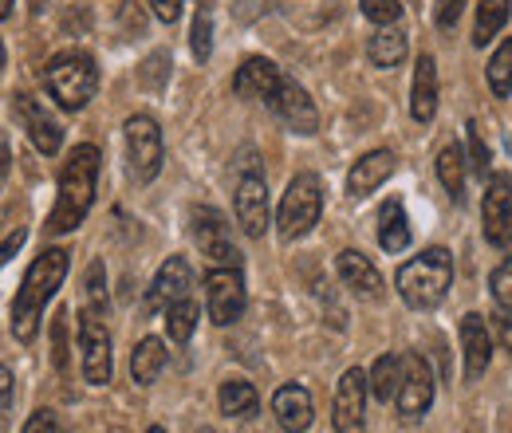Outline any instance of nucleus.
Returning <instances> with one entry per match:
<instances>
[{
	"mask_svg": "<svg viewBox=\"0 0 512 433\" xmlns=\"http://www.w3.org/2000/svg\"><path fill=\"white\" fill-rule=\"evenodd\" d=\"M190 44H193V56L205 63L209 60V52H213V16H209V8L201 4L197 8V16H193V32H190Z\"/></svg>",
	"mask_w": 512,
	"mask_h": 433,
	"instance_id": "obj_32",
	"label": "nucleus"
},
{
	"mask_svg": "<svg viewBox=\"0 0 512 433\" xmlns=\"http://www.w3.org/2000/svg\"><path fill=\"white\" fill-rule=\"evenodd\" d=\"M493 300L501 304L505 311H512V256H505L501 264H497V272H493Z\"/></svg>",
	"mask_w": 512,
	"mask_h": 433,
	"instance_id": "obj_38",
	"label": "nucleus"
},
{
	"mask_svg": "<svg viewBox=\"0 0 512 433\" xmlns=\"http://www.w3.org/2000/svg\"><path fill=\"white\" fill-rule=\"evenodd\" d=\"M12 16V0H0V20H8Z\"/></svg>",
	"mask_w": 512,
	"mask_h": 433,
	"instance_id": "obj_47",
	"label": "nucleus"
},
{
	"mask_svg": "<svg viewBox=\"0 0 512 433\" xmlns=\"http://www.w3.org/2000/svg\"><path fill=\"white\" fill-rule=\"evenodd\" d=\"M245 276L241 268H209L205 272V308H209V319L217 327H229L245 315Z\"/></svg>",
	"mask_w": 512,
	"mask_h": 433,
	"instance_id": "obj_9",
	"label": "nucleus"
},
{
	"mask_svg": "<svg viewBox=\"0 0 512 433\" xmlns=\"http://www.w3.org/2000/svg\"><path fill=\"white\" fill-rule=\"evenodd\" d=\"M410 217H406V209L398 205V201H386L383 209H379V245L386 252H406L410 248Z\"/></svg>",
	"mask_w": 512,
	"mask_h": 433,
	"instance_id": "obj_24",
	"label": "nucleus"
},
{
	"mask_svg": "<svg viewBox=\"0 0 512 433\" xmlns=\"http://www.w3.org/2000/svg\"><path fill=\"white\" fill-rule=\"evenodd\" d=\"M398 296L410 304L414 311H434L446 300L449 284H453V256L449 248L434 245L426 252H418L414 260H406L394 276Z\"/></svg>",
	"mask_w": 512,
	"mask_h": 433,
	"instance_id": "obj_3",
	"label": "nucleus"
},
{
	"mask_svg": "<svg viewBox=\"0 0 512 433\" xmlns=\"http://www.w3.org/2000/svg\"><path fill=\"white\" fill-rule=\"evenodd\" d=\"M0 71H4V44H0Z\"/></svg>",
	"mask_w": 512,
	"mask_h": 433,
	"instance_id": "obj_49",
	"label": "nucleus"
},
{
	"mask_svg": "<svg viewBox=\"0 0 512 433\" xmlns=\"http://www.w3.org/2000/svg\"><path fill=\"white\" fill-rule=\"evenodd\" d=\"M465 154H461V146H446L442 154H438V178H442V186L453 201H465Z\"/></svg>",
	"mask_w": 512,
	"mask_h": 433,
	"instance_id": "obj_29",
	"label": "nucleus"
},
{
	"mask_svg": "<svg viewBox=\"0 0 512 433\" xmlns=\"http://www.w3.org/2000/svg\"><path fill=\"white\" fill-rule=\"evenodd\" d=\"M410 115L418 123H430L438 115V60L422 52L414 63V91H410Z\"/></svg>",
	"mask_w": 512,
	"mask_h": 433,
	"instance_id": "obj_21",
	"label": "nucleus"
},
{
	"mask_svg": "<svg viewBox=\"0 0 512 433\" xmlns=\"http://www.w3.org/2000/svg\"><path fill=\"white\" fill-rule=\"evenodd\" d=\"M233 209H237V225L245 229V237H264L268 233V186H264V174L256 166V154L245 150V162H241V182L233 193Z\"/></svg>",
	"mask_w": 512,
	"mask_h": 433,
	"instance_id": "obj_6",
	"label": "nucleus"
},
{
	"mask_svg": "<svg viewBox=\"0 0 512 433\" xmlns=\"http://www.w3.org/2000/svg\"><path fill=\"white\" fill-rule=\"evenodd\" d=\"M52 363H56V371L67 378V311H60L56 319H52Z\"/></svg>",
	"mask_w": 512,
	"mask_h": 433,
	"instance_id": "obj_37",
	"label": "nucleus"
},
{
	"mask_svg": "<svg viewBox=\"0 0 512 433\" xmlns=\"http://www.w3.org/2000/svg\"><path fill=\"white\" fill-rule=\"evenodd\" d=\"M493 331H497V339H501V351H509V355H512V319H505V315H501V319L493 323Z\"/></svg>",
	"mask_w": 512,
	"mask_h": 433,
	"instance_id": "obj_45",
	"label": "nucleus"
},
{
	"mask_svg": "<svg viewBox=\"0 0 512 433\" xmlns=\"http://www.w3.org/2000/svg\"><path fill=\"white\" fill-rule=\"evenodd\" d=\"M398 378H402V355H379L375 367H371V394L379 402H394Z\"/></svg>",
	"mask_w": 512,
	"mask_h": 433,
	"instance_id": "obj_30",
	"label": "nucleus"
},
{
	"mask_svg": "<svg viewBox=\"0 0 512 433\" xmlns=\"http://www.w3.org/2000/svg\"><path fill=\"white\" fill-rule=\"evenodd\" d=\"M512 0H477V24H473V44L477 48H489L493 36L509 24Z\"/></svg>",
	"mask_w": 512,
	"mask_h": 433,
	"instance_id": "obj_27",
	"label": "nucleus"
},
{
	"mask_svg": "<svg viewBox=\"0 0 512 433\" xmlns=\"http://www.w3.org/2000/svg\"><path fill=\"white\" fill-rule=\"evenodd\" d=\"M24 433H67L64 422L52 414V410H36L28 422H24Z\"/></svg>",
	"mask_w": 512,
	"mask_h": 433,
	"instance_id": "obj_39",
	"label": "nucleus"
},
{
	"mask_svg": "<svg viewBox=\"0 0 512 433\" xmlns=\"http://www.w3.org/2000/svg\"><path fill=\"white\" fill-rule=\"evenodd\" d=\"M461 359H465V378L477 382L481 374L489 371V359H493V339H489V327L477 311H469L461 319Z\"/></svg>",
	"mask_w": 512,
	"mask_h": 433,
	"instance_id": "obj_18",
	"label": "nucleus"
},
{
	"mask_svg": "<svg viewBox=\"0 0 512 433\" xmlns=\"http://www.w3.org/2000/svg\"><path fill=\"white\" fill-rule=\"evenodd\" d=\"M162 371H166V343L154 339V335H146V339L130 351V374H134L138 386H150V382H158Z\"/></svg>",
	"mask_w": 512,
	"mask_h": 433,
	"instance_id": "obj_23",
	"label": "nucleus"
},
{
	"mask_svg": "<svg viewBox=\"0 0 512 433\" xmlns=\"http://www.w3.org/2000/svg\"><path fill=\"white\" fill-rule=\"evenodd\" d=\"M95 186H99V150L91 142H83L67 154L64 170H60V197H56V209L44 229L52 237L75 233L95 205Z\"/></svg>",
	"mask_w": 512,
	"mask_h": 433,
	"instance_id": "obj_2",
	"label": "nucleus"
},
{
	"mask_svg": "<svg viewBox=\"0 0 512 433\" xmlns=\"http://www.w3.org/2000/svg\"><path fill=\"white\" fill-rule=\"evenodd\" d=\"M170 79V56L166 52H154L150 60L142 63V71H138V83L146 87V91H162V83Z\"/></svg>",
	"mask_w": 512,
	"mask_h": 433,
	"instance_id": "obj_34",
	"label": "nucleus"
},
{
	"mask_svg": "<svg viewBox=\"0 0 512 433\" xmlns=\"http://www.w3.org/2000/svg\"><path fill=\"white\" fill-rule=\"evenodd\" d=\"M150 4H154V16L162 24H174L182 16V8H186V0H150Z\"/></svg>",
	"mask_w": 512,
	"mask_h": 433,
	"instance_id": "obj_43",
	"label": "nucleus"
},
{
	"mask_svg": "<svg viewBox=\"0 0 512 433\" xmlns=\"http://www.w3.org/2000/svg\"><path fill=\"white\" fill-rule=\"evenodd\" d=\"M367 374L359 367L343 371L335 386V402H331V426L335 433H363L367 430Z\"/></svg>",
	"mask_w": 512,
	"mask_h": 433,
	"instance_id": "obj_12",
	"label": "nucleus"
},
{
	"mask_svg": "<svg viewBox=\"0 0 512 433\" xmlns=\"http://www.w3.org/2000/svg\"><path fill=\"white\" fill-rule=\"evenodd\" d=\"M197 315H201V308L193 304L190 296H182L178 304H170L166 308V335H170V343H190L193 331H197Z\"/></svg>",
	"mask_w": 512,
	"mask_h": 433,
	"instance_id": "obj_28",
	"label": "nucleus"
},
{
	"mask_svg": "<svg viewBox=\"0 0 512 433\" xmlns=\"http://www.w3.org/2000/svg\"><path fill=\"white\" fill-rule=\"evenodd\" d=\"M12 398H16V378L0 363V426H4V418L12 414Z\"/></svg>",
	"mask_w": 512,
	"mask_h": 433,
	"instance_id": "obj_40",
	"label": "nucleus"
},
{
	"mask_svg": "<svg viewBox=\"0 0 512 433\" xmlns=\"http://www.w3.org/2000/svg\"><path fill=\"white\" fill-rule=\"evenodd\" d=\"M217 402H221V414H225V418H256V410H260L256 386L253 382H245V378H229V382H221Z\"/></svg>",
	"mask_w": 512,
	"mask_h": 433,
	"instance_id": "obj_25",
	"label": "nucleus"
},
{
	"mask_svg": "<svg viewBox=\"0 0 512 433\" xmlns=\"http://www.w3.org/2000/svg\"><path fill=\"white\" fill-rule=\"evenodd\" d=\"M335 272H339L343 288H351L355 296H363V300H379L383 296V276H379V268L363 252H355V248L339 252L335 256Z\"/></svg>",
	"mask_w": 512,
	"mask_h": 433,
	"instance_id": "obj_19",
	"label": "nucleus"
},
{
	"mask_svg": "<svg viewBox=\"0 0 512 433\" xmlns=\"http://www.w3.org/2000/svg\"><path fill=\"white\" fill-rule=\"evenodd\" d=\"M119 16H123V28H127V36H142V8H138V0H123V8H119Z\"/></svg>",
	"mask_w": 512,
	"mask_h": 433,
	"instance_id": "obj_42",
	"label": "nucleus"
},
{
	"mask_svg": "<svg viewBox=\"0 0 512 433\" xmlns=\"http://www.w3.org/2000/svg\"><path fill=\"white\" fill-rule=\"evenodd\" d=\"M146 433H166V430H162V426H150V430H146Z\"/></svg>",
	"mask_w": 512,
	"mask_h": 433,
	"instance_id": "obj_48",
	"label": "nucleus"
},
{
	"mask_svg": "<svg viewBox=\"0 0 512 433\" xmlns=\"http://www.w3.org/2000/svg\"><path fill=\"white\" fill-rule=\"evenodd\" d=\"M268 107L276 111V119L288 126L292 134H316V130H320V111H316L312 95H308L292 75L280 79V87H276V95L268 99Z\"/></svg>",
	"mask_w": 512,
	"mask_h": 433,
	"instance_id": "obj_14",
	"label": "nucleus"
},
{
	"mask_svg": "<svg viewBox=\"0 0 512 433\" xmlns=\"http://www.w3.org/2000/svg\"><path fill=\"white\" fill-rule=\"evenodd\" d=\"M280 79H284V71H280L276 63L264 60V56H253V60H245L241 67H237V75H233V91H237L241 99H260V103H268V99L276 95Z\"/></svg>",
	"mask_w": 512,
	"mask_h": 433,
	"instance_id": "obj_20",
	"label": "nucleus"
},
{
	"mask_svg": "<svg viewBox=\"0 0 512 433\" xmlns=\"http://www.w3.org/2000/svg\"><path fill=\"white\" fill-rule=\"evenodd\" d=\"M465 138H469V162H473V170L481 174V178H489V146H485V138H481V130H477V123L465 126Z\"/></svg>",
	"mask_w": 512,
	"mask_h": 433,
	"instance_id": "obj_36",
	"label": "nucleus"
},
{
	"mask_svg": "<svg viewBox=\"0 0 512 433\" xmlns=\"http://www.w3.org/2000/svg\"><path fill=\"white\" fill-rule=\"evenodd\" d=\"M272 414H276L284 433H304L316 418V402L300 382H288V386H280L272 394Z\"/></svg>",
	"mask_w": 512,
	"mask_h": 433,
	"instance_id": "obj_17",
	"label": "nucleus"
},
{
	"mask_svg": "<svg viewBox=\"0 0 512 433\" xmlns=\"http://www.w3.org/2000/svg\"><path fill=\"white\" fill-rule=\"evenodd\" d=\"M406 52H410V40H406V32L402 28H379L375 36H371V44H367V60L375 63V67H398V63L406 60Z\"/></svg>",
	"mask_w": 512,
	"mask_h": 433,
	"instance_id": "obj_26",
	"label": "nucleus"
},
{
	"mask_svg": "<svg viewBox=\"0 0 512 433\" xmlns=\"http://www.w3.org/2000/svg\"><path fill=\"white\" fill-rule=\"evenodd\" d=\"M359 8H363V16H367L371 24H379V28L398 24V16H402V4H398V0H359Z\"/></svg>",
	"mask_w": 512,
	"mask_h": 433,
	"instance_id": "obj_35",
	"label": "nucleus"
},
{
	"mask_svg": "<svg viewBox=\"0 0 512 433\" xmlns=\"http://www.w3.org/2000/svg\"><path fill=\"white\" fill-rule=\"evenodd\" d=\"M67 268H71V256H67L64 248H44L28 264V272H24L20 288H16V300H12V335H16V343H32L40 335L44 308L60 292Z\"/></svg>",
	"mask_w": 512,
	"mask_h": 433,
	"instance_id": "obj_1",
	"label": "nucleus"
},
{
	"mask_svg": "<svg viewBox=\"0 0 512 433\" xmlns=\"http://www.w3.org/2000/svg\"><path fill=\"white\" fill-rule=\"evenodd\" d=\"M12 115L20 119V126L28 130V138H32V146L44 154V158H52V154H60V146H64V126L56 123L48 111H44V103L40 99H32V95H12Z\"/></svg>",
	"mask_w": 512,
	"mask_h": 433,
	"instance_id": "obj_15",
	"label": "nucleus"
},
{
	"mask_svg": "<svg viewBox=\"0 0 512 433\" xmlns=\"http://www.w3.org/2000/svg\"><path fill=\"white\" fill-rule=\"evenodd\" d=\"M461 4H465V0H438V4H434L438 28H453V24L461 20Z\"/></svg>",
	"mask_w": 512,
	"mask_h": 433,
	"instance_id": "obj_41",
	"label": "nucleus"
},
{
	"mask_svg": "<svg viewBox=\"0 0 512 433\" xmlns=\"http://www.w3.org/2000/svg\"><path fill=\"white\" fill-rule=\"evenodd\" d=\"M394 406L402 418H422L434 406V371L422 355H402V378H398V394Z\"/></svg>",
	"mask_w": 512,
	"mask_h": 433,
	"instance_id": "obj_11",
	"label": "nucleus"
},
{
	"mask_svg": "<svg viewBox=\"0 0 512 433\" xmlns=\"http://www.w3.org/2000/svg\"><path fill=\"white\" fill-rule=\"evenodd\" d=\"M87 308L91 311H107V268H103V260H91V268H87Z\"/></svg>",
	"mask_w": 512,
	"mask_h": 433,
	"instance_id": "obj_33",
	"label": "nucleus"
},
{
	"mask_svg": "<svg viewBox=\"0 0 512 433\" xmlns=\"http://www.w3.org/2000/svg\"><path fill=\"white\" fill-rule=\"evenodd\" d=\"M193 288V272L190 264L182 260V256H170L162 268H158V276H154V284L146 288V300H142V315H154V311H166L170 304H178L182 296H190Z\"/></svg>",
	"mask_w": 512,
	"mask_h": 433,
	"instance_id": "obj_16",
	"label": "nucleus"
},
{
	"mask_svg": "<svg viewBox=\"0 0 512 433\" xmlns=\"http://www.w3.org/2000/svg\"><path fill=\"white\" fill-rule=\"evenodd\" d=\"M323 213V186L316 174H296L288 182V193L280 201V213H276V229L284 241H300L308 237L316 225H320Z\"/></svg>",
	"mask_w": 512,
	"mask_h": 433,
	"instance_id": "obj_5",
	"label": "nucleus"
},
{
	"mask_svg": "<svg viewBox=\"0 0 512 433\" xmlns=\"http://www.w3.org/2000/svg\"><path fill=\"white\" fill-rule=\"evenodd\" d=\"M485 241L493 248L512 245V174H489L485 178V201H481Z\"/></svg>",
	"mask_w": 512,
	"mask_h": 433,
	"instance_id": "obj_13",
	"label": "nucleus"
},
{
	"mask_svg": "<svg viewBox=\"0 0 512 433\" xmlns=\"http://www.w3.org/2000/svg\"><path fill=\"white\" fill-rule=\"evenodd\" d=\"M394 166H398V162H394L390 150H371V154H363V158L351 166V174H347V193H351V197L375 193V189L394 174Z\"/></svg>",
	"mask_w": 512,
	"mask_h": 433,
	"instance_id": "obj_22",
	"label": "nucleus"
},
{
	"mask_svg": "<svg viewBox=\"0 0 512 433\" xmlns=\"http://www.w3.org/2000/svg\"><path fill=\"white\" fill-rule=\"evenodd\" d=\"M24 237H28L24 229H12V237H4V245H0V264H8V260L16 256V248L24 245Z\"/></svg>",
	"mask_w": 512,
	"mask_h": 433,
	"instance_id": "obj_44",
	"label": "nucleus"
},
{
	"mask_svg": "<svg viewBox=\"0 0 512 433\" xmlns=\"http://www.w3.org/2000/svg\"><path fill=\"white\" fill-rule=\"evenodd\" d=\"M485 79H489V87H493L497 99H509L512 95V36L493 52V60L485 67Z\"/></svg>",
	"mask_w": 512,
	"mask_h": 433,
	"instance_id": "obj_31",
	"label": "nucleus"
},
{
	"mask_svg": "<svg viewBox=\"0 0 512 433\" xmlns=\"http://www.w3.org/2000/svg\"><path fill=\"white\" fill-rule=\"evenodd\" d=\"M4 174H8V146L0 142V182H4Z\"/></svg>",
	"mask_w": 512,
	"mask_h": 433,
	"instance_id": "obj_46",
	"label": "nucleus"
},
{
	"mask_svg": "<svg viewBox=\"0 0 512 433\" xmlns=\"http://www.w3.org/2000/svg\"><path fill=\"white\" fill-rule=\"evenodd\" d=\"M190 233L193 245L201 248V256L213 264V268H241V252L233 245V233L225 225V217L209 205H197L190 213Z\"/></svg>",
	"mask_w": 512,
	"mask_h": 433,
	"instance_id": "obj_8",
	"label": "nucleus"
},
{
	"mask_svg": "<svg viewBox=\"0 0 512 433\" xmlns=\"http://www.w3.org/2000/svg\"><path fill=\"white\" fill-rule=\"evenodd\" d=\"M162 130L150 115H130L127 119V162H130V178L138 186L154 182L158 170H162Z\"/></svg>",
	"mask_w": 512,
	"mask_h": 433,
	"instance_id": "obj_7",
	"label": "nucleus"
},
{
	"mask_svg": "<svg viewBox=\"0 0 512 433\" xmlns=\"http://www.w3.org/2000/svg\"><path fill=\"white\" fill-rule=\"evenodd\" d=\"M79 351H83V378L91 386L111 382V331L99 319V311L83 308L79 315Z\"/></svg>",
	"mask_w": 512,
	"mask_h": 433,
	"instance_id": "obj_10",
	"label": "nucleus"
},
{
	"mask_svg": "<svg viewBox=\"0 0 512 433\" xmlns=\"http://www.w3.org/2000/svg\"><path fill=\"white\" fill-rule=\"evenodd\" d=\"M44 87L64 111H83L99 91V67L87 52H60L44 67Z\"/></svg>",
	"mask_w": 512,
	"mask_h": 433,
	"instance_id": "obj_4",
	"label": "nucleus"
}]
</instances>
